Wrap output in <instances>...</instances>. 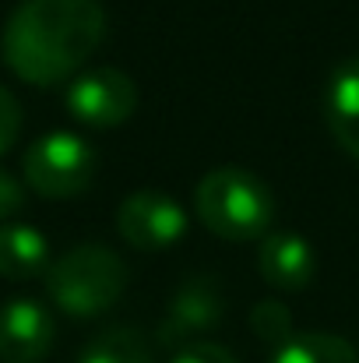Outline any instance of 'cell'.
Listing matches in <instances>:
<instances>
[{
  "label": "cell",
  "instance_id": "5",
  "mask_svg": "<svg viewBox=\"0 0 359 363\" xmlns=\"http://www.w3.org/2000/svg\"><path fill=\"white\" fill-rule=\"evenodd\" d=\"M222 314H226L222 282L208 272H198V275L183 279L180 289L173 293V300L159 321L155 342L166 350H183V346H190L194 335L215 328L222 321Z\"/></svg>",
  "mask_w": 359,
  "mask_h": 363
},
{
  "label": "cell",
  "instance_id": "2",
  "mask_svg": "<svg viewBox=\"0 0 359 363\" xmlns=\"http://www.w3.org/2000/svg\"><path fill=\"white\" fill-rule=\"evenodd\" d=\"M194 212L222 240H264L275 223V194L257 173L219 166L198 180Z\"/></svg>",
  "mask_w": 359,
  "mask_h": 363
},
{
  "label": "cell",
  "instance_id": "7",
  "mask_svg": "<svg viewBox=\"0 0 359 363\" xmlns=\"http://www.w3.org/2000/svg\"><path fill=\"white\" fill-rule=\"evenodd\" d=\"M117 230L137 250H162L183 240L187 212L176 198L162 191H134L120 201Z\"/></svg>",
  "mask_w": 359,
  "mask_h": 363
},
{
  "label": "cell",
  "instance_id": "1",
  "mask_svg": "<svg viewBox=\"0 0 359 363\" xmlns=\"http://www.w3.org/2000/svg\"><path fill=\"white\" fill-rule=\"evenodd\" d=\"M99 0H21L4 25V60L28 85L71 78L103 43Z\"/></svg>",
  "mask_w": 359,
  "mask_h": 363
},
{
  "label": "cell",
  "instance_id": "8",
  "mask_svg": "<svg viewBox=\"0 0 359 363\" xmlns=\"http://www.w3.org/2000/svg\"><path fill=\"white\" fill-rule=\"evenodd\" d=\"M53 318L35 300H7L0 307V363H39L53 350Z\"/></svg>",
  "mask_w": 359,
  "mask_h": 363
},
{
  "label": "cell",
  "instance_id": "17",
  "mask_svg": "<svg viewBox=\"0 0 359 363\" xmlns=\"http://www.w3.org/2000/svg\"><path fill=\"white\" fill-rule=\"evenodd\" d=\"M21 208H25V187L7 169H0V219H11Z\"/></svg>",
  "mask_w": 359,
  "mask_h": 363
},
{
  "label": "cell",
  "instance_id": "15",
  "mask_svg": "<svg viewBox=\"0 0 359 363\" xmlns=\"http://www.w3.org/2000/svg\"><path fill=\"white\" fill-rule=\"evenodd\" d=\"M21 134V103L0 85V152H7Z\"/></svg>",
  "mask_w": 359,
  "mask_h": 363
},
{
  "label": "cell",
  "instance_id": "6",
  "mask_svg": "<svg viewBox=\"0 0 359 363\" xmlns=\"http://www.w3.org/2000/svg\"><path fill=\"white\" fill-rule=\"evenodd\" d=\"M64 103L74 121L89 127H120L137 110V85L120 67H92L67 85Z\"/></svg>",
  "mask_w": 359,
  "mask_h": 363
},
{
  "label": "cell",
  "instance_id": "12",
  "mask_svg": "<svg viewBox=\"0 0 359 363\" xmlns=\"http://www.w3.org/2000/svg\"><path fill=\"white\" fill-rule=\"evenodd\" d=\"M268 363H359L356 346L331 332H303L278 346Z\"/></svg>",
  "mask_w": 359,
  "mask_h": 363
},
{
  "label": "cell",
  "instance_id": "11",
  "mask_svg": "<svg viewBox=\"0 0 359 363\" xmlns=\"http://www.w3.org/2000/svg\"><path fill=\"white\" fill-rule=\"evenodd\" d=\"M42 268H50V243L35 226L25 223L0 226V275L32 279Z\"/></svg>",
  "mask_w": 359,
  "mask_h": 363
},
{
  "label": "cell",
  "instance_id": "3",
  "mask_svg": "<svg viewBox=\"0 0 359 363\" xmlns=\"http://www.w3.org/2000/svg\"><path fill=\"white\" fill-rule=\"evenodd\" d=\"M46 289L64 314L96 318L123 296L127 264L103 243H78L46 268Z\"/></svg>",
  "mask_w": 359,
  "mask_h": 363
},
{
  "label": "cell",
  "instance_id": "14",
  "mask_svg": "<svg viewBox=\"0 0 359 363\" xmlns=\"http://www.w3.org/2000/svg\"><path fill=\"white\" fill-rule=\"evenodd\" d=\"M250 328H253V335H257L264 346H271V353L296 335V332H292V311H289L282 300H275V296L253 303V311H250Z\"/></svg>",
  "mask_w": 359,
  "mask_h": 363
},
{
  "label": "cell",
  "instance_id": "13",
  "mask_svg": "<svg viewBox=\"0 0 359 363\" xmlns=\"http://www.w3.org/2000/svg\"><path fill=\"white\" fill-rule=\"evenodd\" d=\"M78 363H155V350L141 328H106L99 332L85 350Z\"/></svg>",
  "mask_w": 359,
  "mask_h": 363
},
{
  "label": "cell",
  "instance_id": "16",
  "mask_svg": "<svg viewBox=\"0 0 359 363\" xmlns=\"http://www.w3.org/2000/svg\"><path fill=\"white\" fill-rule=\"evenodd\" d=\"M169 363H239L226 346H215V342H190L183 350H176V357Z\"/></svg>",
  "mask_w": 359,
  "mask_h": 363
},
{
  "label": "cell",
  "instance_id": "4",
  "mask_svg": "<svg viewBox=\"0 0 359 363\" xmlns=\"http://www.w3.org/2000/svg\"><path fill=\"white\" fill-rule=\"evenodd\" d=\"M21 169L35 194L64 201V198H78L81 191H89L96 177V152L85 138L71 130H50L28 145Z\"/></svg>",
  "mask_w": 359,
  "mask_h": 363
},
{
  "label": "cell",
  "instance_id": "9",
  "mask_svg": "<svg viewBox=\"0 0 359 363\" xmlns=\"http://www.w3.org/2000/svg\"><path fill=\"white\" fill-rule=\"evenodd\" d=\"M257 264H261L264 282L282 293H303L314 282V268H317L314 247L292 230L268 233L257 250Z\"/></svg>",
  "mask_w": 359,
  "mask_h": 363
},
{
  "label": "cell",
  "instance_id": "10",
  "mask_svg": "<svg viewBox=\"0 0 359 363\" xmlns=\"http://www.w3.org/2000/svg\"><path fill=\"white\" fill-rule=\"evenodd\" d=\"M324 121L346 155L359 159V57L342 60L324 89Z\"/></svg>",
  "mask_w": 359,
  "mask_h": 363
}]
</instances>
